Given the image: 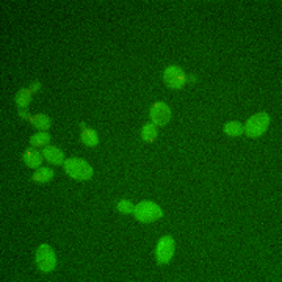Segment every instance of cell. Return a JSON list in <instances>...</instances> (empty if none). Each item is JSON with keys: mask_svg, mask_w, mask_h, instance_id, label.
Segmentation results:
<instances>
[{"mask_svg": "<svg viewBox=\"0 0 282 282\" xmlns=\"http://www.w3.org/2000/svg\"><path fill=\"white\" fill-rule=\"evenodd\" d=\"M30 123L33 124L36 128H39V130H41V132L49 130L51 126H52V121H51V118L47 116V115H44V113H38V115L31 116Z\"/></svg>", "mask_w": 282, "mask_h": 282, "instance_id": "cell-11", "label": "cell"}, {"mask_svg": "<svg viewBox=\"0 0 282 282\" xmlns=\"http://www.w3.org/2000/svg\"><path fill=\"white\" fill-rule=\"evenodd\" d=\"M36 265L43 273H51L56 267V257L53 248L49 245H41L36 249Z\"/></svg>", "mask_w": 282, "mask_h": 282, "instance_id": "cell-4", "label": "cell"}, {"mask_svg": "<svg viewBox=\"0 0 282 282\" xmlns=\"http://www.w3.org/2000/svg\"><path fill=\"white\" fill-rule=\"evenodd\" d=\"M157 135H158V130L155 124H146L141 130V138L148 143H154L157 140Z\"/></svg>", "mask_w": 282, "mask_h": 282, "instance_id": "cell-14", "label": "cell"}, {"mask_svg": "<svg viewBox=\"0 0 282 282\" xmlns=\"http://www.w3.org/2000/svg\"><path fill=\"white\" fill-rule=\"evenodd\" d=\"M135 218L140 223H154L163 216V210L158 204L151 203V201H143L138 205H135Z\"/></svg>", "mask_w": 282, "mask_h": 282, "instance_id": "cell-2", "label": "cell"}, {"mask_svg": "<svg viewBox=\"0 0 282 282\" xmlns=\"http://www.w3.org/2000/svg\"><path fill=\"white\" fill-rule=\"evenodd\" d=\"M63 168H64V173L76 180H88V179H91L93 174H94L91 165L82 158H77V157L64 160Z\"/></svg>", "mask_w": 282, "mask_h": 282, "instance_id": "cell-1", "label": "cell"}, {"mask_svg": "<svg viewBox=\"0 0 282 282\" xmlns=\"http://www.w3.org/2000/svg\"><path fill=\"white\" fill-rule=\"evenodd\" d=\"M174 249H176V243H174V238L171 235H165V237L160 238L158 245H157V249H155L157 263L158 265L168 263L169 260L173 259Z\"/></svg>", "mask_w": 282, "mask_h": 282, "instance_id": "cell-5", "label": "cell"}, {"mask_svg": "<svg viewBox=\"0 0 282 282\" xmlns=\"http://www.w3.org/2000/svg\"><path fill=\"white\" fill-rule=\"evenodd\" d=\"M24 162H26V165L30 166V168L41 166V163H43L41 152H38L35 148H28L26 152H24Z\"/></svg>", "mask_w": 282, "mask_h": 282, "instance_id": "cell-10", "label": "cell"}, {"mask_svg": "<svg viewBox=\"0 0 282 282\" xmlns=\"http://www.w3.org/2000/svg\"><path fill=\"white\" fill-rule=\"evenodd\" d=\"M43 157L47 160V162H51L52 165H61L64 163V154L63 151L55 148V146H46L44 151H43Z\"/></svg>", "mask_w": 282, "mask_h": 282, "instance_id": "cell-9", "label": "cell"}, {"mask_svg": "<svg viewBox=\"0 0 282 282\" xmlns=\"http://www.w3.org/2000/svg\"><path fill=\"white\" fill-rule=\"evenodd\" d=\"M151 119L152 124L157 127H163L171 119V108H169L165 102H155L151 108Z\"/></svg>", "mask_w": 282, "mask_h": 282, "instance_id": "cell-7", "label": "cell"}, {"mask_svg": "<svg viewBox=\"0 0 282 282\" xmlns=\"http://www.w3.org/2000/svg\"><path fill=\"white\" fill-rule=\"evenodd\" d=\"M243 132H245L243 124L238 123V121H231V123H228L224 126V133L229 135V136H238Z\"/></svg>", "mask_w": 282, "mask_h": 282, "instance_id": "cell-16", "label": "cell"}, {"mask_svg": "<svg viewBox=\"0 0 282 282\" xmlns=\"http://www.w3.org/2000/svg\"><path fill=\"white\" fill-rule=\"evenodd\" d=\"M51 141V135L47 132H39L36 135H33L30 138V144L31 148H43V146H47V143Z\"/></svg>", "mask_w": 282, "mask_h": 282, "instance_id": "cell-15", "label": "cell"}, {"mask_svg": "<svg viewBox=\"0 0 282 282\" xmlns=\"http://www.w3.org/2000/svg\"><path fill=\"white\" fill-rule=\"evenodd\" d=\"M80 127H82V135H80V140L83 141L85 146H88V148L98 146L99 136H98V133H96V130H93V128H90V127H86L85 123H80Z\"/></svg>", "mask_w": 282, "mask_h": 282, "instance_id": "cell-8", "label": "cell"}, {"mask_svg": "<svg viewBox=\"0 0 282 282\" xmlns=\"http://www.w3.org/2000/svg\"><path fill=\"white\" fill-rule=\"evenodd\" d=\"M270 126V115L268 113H257L248 119V123L243 126L245 133L249 138H259L265 133V130Z\"/></svg>", "mask_w": 282, "mask_h": 282, "instance_id": "cell-3", "label": "cell"}, {"mask_svg": "<svg viewBox=\"0 0 282 282\" xmlns=\"http://www.w3.org/2000/svg\"><path fill=\"white\" fill-rule=\"evenodd\" d=\"M30 102H31V90L30 88H22V90L16 94V103H18V107L24 110L30 105Z\"/></svg>", "mask_w": 282, "mask_h": 282, "instance_id": "cell-13", "label": "cell"}, {"mask_svg": "<svg viewBox=\"0 0 282 282\" xmlns=\"http://www.w3.org/2000/svg\"><path fill=\"white\" fill-rule=\"evenodd\" d=\"M39 88H41V83H39V82H35L33 86H31L30 90H31V93H36V91L39 90Z\"/></svg>", "mask_w": 282, "mask_h": 282, "instance_id": "cell-19", "label": "cell"}, {"mask_svg": "<svg viewBox=\"0 0 282 282\" xmlns=\"http://www.w3.org/2000/svg\"><path fill=\"white\" fill-rule=\"evenodd\" d=\"M19 116H21L22 119H26V121H30V119H31V115H30L28 111H26V110H21V111H19Z\"/></svg>", "mask_w": 282, "mask_h": 282, "instance_id": "cell-18", "label": "cell"}, {"mask_svg": "<svg viewBox=\"0 0 282 282\" xmlns=\"http://www.w3.org/2000/svg\"><path fill=\"white\" fill-rule=\"evenodd\" d=\"M36 183H47L53 179V169L51 168H39L36 169V173L31 177Z\"/></svg>", "mask_w": 282, "mask_h": 282, "instance_id": "cell-12", "label": "cell"}, {"mask_svg": "<svg viewBox=\"0 0 282 282\" xmlns=\"http://www.w3.org/2000/svg\"><path fill=\"white\" fill-rule=\"evenodd\" d=\"M116 208H118V212H121V213H126V215H128V213H133V212H135V205L130 203V201H127V199L119 201L118 205H116Z\"/></svg>", "mask_w": 282, "mask_h": 282, "instance_id": "cell-17", "label": "cell"}, {"mask_svg": "<svg viewBox=\"0 0 282 282\" xmlns=\"http://www.w3.org/2000/svg\"><path fill=\"white\" fill-rule=\"evenodd\" d=\"M163 80L166 86L171 88V90H182L185 82H187V76L179 66H169L165 71Z\"/></svg>", "mask_w": 282, "mask_h": 282, "instance_id": "cell-6", "label": "cell"}]
</instances>
